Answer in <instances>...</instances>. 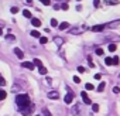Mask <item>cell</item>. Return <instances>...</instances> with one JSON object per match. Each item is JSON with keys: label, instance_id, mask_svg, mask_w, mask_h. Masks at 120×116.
<instances>
[{"label": "cell", "instance_id": "1", "mask_svg": "<svg viewBox=\"0 0 120 116\" xmlns=\"http://www.w3.org/2000/svg\"><path fill=\"white\" fill-rule=\"evenodd\" d=\"M16 103H17V106L20 109H23V108L30 106L31 105V101H30V96L27 93H20V95L16 96Z\"/></svg>", "mask_w": 120, "mask_h": 116}, {"label": "cell", "instance_id": "2", "mask_svg": "<svg viewBox=\"0 0 120 116\" xmlns=\"http://www.w3.org/2000/svg\"><path fill=\"white\" fill-rule=\"evenodd\" d=\"M21 110V115L23 116H30L31 113H33V105H30V106H27V108H23V109H20Z\"/></svg>", "mask_w": 120, "mask_h": 116}, {"label": "cell", "instance_id": "3", "mask_svg": "<svg viewBox=\"0 0 120 116\" xmlns=\"http://www.w3.org/2000/svg\"><path fill=\"white\" fill-rule=\"evenodd\" d=\"M68 91H69V92H68V93L65 95V98H64V101H65V103H67V105H68V103H71V102H72V99H74V93L71 92V89H69V88H68Z\"/></svg>", "mask_w": 120, "mask_h": 116}, {"label": "cell", "instance_id": "4", "mask_svg": "<svg viewBox=\"0 0 120 116\" xmlns=\"http://www.w3.org/2000/svg\"><path fill=\"white\" fill-rule=\"evenodd\" d=\"M105 27H106L105 24H98V26H93V27H92V31H93V33H99V31H102Z\"/></svg>", "mask_w": 120, "mask_h": 116}, {"label": "cell", "instance_id": "5", "mask_svg": "<svg viewBox=\"0 0 120 116\" xmlns=\"http://www.w3.org/2000/svg\"><path fill=\"white\" fill-rule=\"evenodd\" d=\"M81 96H82V99H83V102L86 103V105H90L92 102H90V99H89V96H88V93L86 92H82L81 93Z\"/></svg>", "mask_w": 120, "mask_h": 116}, {"label": "cell", "instance_id": "6", "mask_svg": "<svg viewBox=\"0 0 120 116\" xmlns=\"http://www.w3.org/2000/svg\"><path fill=\"white\" fill-rule=\"evenodd\" d=\"M79 110H81V108H79V105L76 103V105H74V106H72V109H71V113H72L74 116H76V115L79 113Z\"/></svg>", "mask_w": 120, "mask_h": 116}, {"label": "cell", "instance_id": "7", "mask_svg": "<svg viewBox=\"0 0 120 116\" xmlns=\"http://www.w3.org/2000/svg\"><path fill=\"white\" fill-rule=\"evenodd\" d=\"M48 98H49V99H58V98H59V93H58V92H55V91L48 92Z\"/></svg>", "mask_w": 120, "mask_h": 116}, {"label": "cell", "instance_id": "8", "mask_svg": "<svg viewBox=\"0 0 120 116\" xmlns=\"http://www.w3.org/2000/svg\"><path fill=\"white\" fill-rule=\"evenodd\" d=\"M13 51H14V54H16V55H17L19 58H23V57H24V52H23V51H21L20 48H17V47H16V48H14Z\"/></svg>", "mask_w": 120, "mask_h": 116}, {"label": "cell", "instance_id": "9", "mask_svg": "<svg viewBox=\"0 0 120 116\" xmlns=\"http://www.w3.org/2000/svg\"><path fill=\"white\" fill-rule=\"evenodd\" d=\"M23 68H27V70H34V64H33V62H28V61H26V62H23Z\"/></svg>", "mask_w": 120, "mask_h": 116}, {"label": "cell", "instance_id": "10", "mask_svg": "<svg viewBox=\"0 0 120 116\" xmlns=\"http://www.w3.org/2000/svg\"><path fill=\"white\" fill-rule=\"evenodd\" d=\"M31 24H33L34 27H40V26H41V21H40L38 19H33V20H31Z\"/></svg>", "mask_w": 120, "mask_h": 116}, {"label": "cell", "instance_id": "11", "mask_svg": "<svg viewBox=\"0 0 120 116\" xmlns=\"http://www.w3.org/2000/svg\"><path fill=\"white\" fill-rule=\"evenodd\" d=\"M54 43H55L56 45H61V44L64 43V40H62L61 37H55V38H54Z\"/></svg>", "mask_w": 120, "mask_h": 116}, {"label": "cell", "instance_id": "12", "mask_svg": "<svg viewBox=\"0 0 120 116\" xmlns=\"http://www.w3.org/2000/svg\"><path fill=\"white\" fill-rule=\"evenodd\" d=\"M58 27H59V30H67V28L69 27V24H68V23L65 21V23H61V24L58 26Z\"/></svg>", "mask_w": 120, "mask_h": 116}, {"label": "cell", "instance_id": "13", "mask_svg": "<svg viewBox=\"0 0 120 116\" xmlns=\"http://www.w3.org/2000/svg\"><path fill=\"white\" fill-rule=\"evenodd\" d=\"M105 64H106V65H112V64H113V58L106 57V58H105Z\"/></svg>", "mask_w": 120, "mask_h": 116}, {"label": "cell", "instance_id": "14", "mask_svg": "<svg viewBox=\"0 0 120 116\" xmlns=\"http://www.w3.org/2000/svg\"><path fill=\"white\" fill-rule=\"evenodd\" d=\"M23 16L27 19H31V12L30 10H23Z\"/></svg>", "mask_w": 120, "mask_h": 116}, {"label": "cell", "instance_id": "15", "mask_svg": "<svg viewBox=\"0 0 120 116\" xmlns=\"http://www.w3.org/2000/svg\"><path fill=\"white\" fill-rule=\"evenodd\" d=\"M33 64H34V65H37V67H40V68H41V67H44V65H42V62H41V61L38 60V58H35Z\"/></svg>", "mask_w": 120, "mask_h": 116}, {"label": "cell", "instance_id": "16", "mask_svg": "<svg viewBox=\"0 0 120 116\" xmlns=\"http://www.w3.org/2000/svg\"><path fill=\"white\" fill-rule=\"evenodd\" d=\"M105 86H106V82H100V84H99V86H98V91H99V92H102V91L105 89Z\"/></svg>", "mask_w": 120, "mask_h": 116}, {"label": "cell", "instance_id": "17", "mask_svg": "<svg viewBox=\"0 0 120 116\" xmlns=\"http://www.w3.org/2000/svg\"><path fill=\"white\" fill-rule=\"evenodd\" d=\"M116 50H117V45H116V44H109V51L113 52V51H116Z\"/></svg>", "mask_w": 120, "mask_h": 116}, {"label": "cell", "instance_id": "18", "mask_svg": "<svg viewBox=\"0 0 120 116\" xmlns=\"http://www.w3.org/2000/svg\"><path fill=\"white\" fill-rule=\"evenodd\" d=\"M6 96H7V93H6L4 91H0V101H3V99H6Z\"/></svg>", "mask_w": 120, "mask_h": 116}, {"label": "cell", "instance_id": "19", "mask_svg": "<svg viewBox=\"0 0 120 116\" xmlns=\"http://www.w3.org/2000/svg\"><path fill=\"white\" fill-rule=\"evenodd\" d=\"M31 35L35 37V38H40V33H38L37 30H33V31H31Z\"/></svg>", "mask_w": 120, "mask_h": 116}, {"label": "cell", "instance_id": "20", "mask_svg": "<svg viewBox=\"0 0 120 116\" xmlns=\"http://www.w3.org/2000/svg\"><path fill=\"white\" fill-rule=\"evenodd\" d=\"M42 113H44V116H52V115H51V112H49L47 108H44V109H42Z\"/></svg>", "mask_w": 120, "mask_h": 116}, {"label": "cell", "instance_id": "21", "mask_svg": "<svg viewBox=\"0 0 120 116\" xmlns=\"http://www.w3.org/2000/svg\"><path fill=\"white\" fill-rule=\"evenodd\" d=\"M47 43H48L47 37H40V44H47Z\"/></svg>", "mask_w": 120, "mask_h": 116}, {"label": "cell", "instance_id": "22", "mask_svg": "<svg viewBox=\"0 0 120 116\" xmlns=\"http://www.w3.org/2000/svg\"><path fill=\"white\" fill-rule=\"evenodd\" d=\"M85 88H86V91H92V89H95V86H93L92 84H86Z\"/></svg>", "mask_w": 120, "mask_h": 116}, {"label": "cell", "instance_id": "23", "mask_svg": "<svg viewBox=\"0 0 120 116\" xmlns=\"http://www.w3.org/2000/svg\"><path fill=\"white\" fill-rule=\"evenodd\" d=\"M92 110L93 112H98L99 110V105L98 103H92Z\"/></svg>", "mask_w": 120, "mask_h": 116}, {"label": "cell", "instance_id": "24", "mask_svg": "<svg viewBox=\"0 0 120 116\" xmlns=\"http://www.w3.org/2000/svg\"><path fill=\"white\" fill-rule=\"evenodd\" d=\"M58 26V21L55 19H51V27H56Z\"/></svg>", "mask_w": 120, "mask_h": 116}, {"label": "cell", "instance_id": "25", "mask_svg": "<svg viewBox=\"0 0 120 116\" xmlns=\"http://www.w3.org/2000/svg\"><path fill=\"white\" fill-rule=\"evenodd\" d=\"M38 71H40V74H41V75H45V74H47V68H44V67H41Z\"/></svg>", "mask_w": 120, "mask_h": 116}, {"label": "cell", "instance_id": "26", "mask_svg": "<svg viewBox=\"0 0 120 116\" xmlns=\"http://www.w3.org/2000/svg\"><path fill=\"white\" fill-rule=\"evenodd\" d=\"M6 85V81H4V78L0 75V86H4Z\"/></svg>", "mask_w": 120, "mask_h": 116}, {"label": "cell", "instance_id": "27", "mask_svg": "<svg viewBox=\"0 0 120 116\" xmlns=\"http://www.w3.org/2000/svg\"><path fill=\"white\" fill-rule=\"evenodd\" d=\"M10 12H11V14H16V13H19V9L14 6V7H11V9H10Z\"/></svg>", "mask_w": 120, "mask_h": 116}, {"label": "cell", "instance_id": "28", "mask_svg": "<svg viewBox=\"0 0 120 116\" xmlns=\"http://www.w3.org/2000/svg\"><path fill=\"white\" fill-rule=\"evenodd\" d=\"M41 3L45 4V6H49L51 4V0H41Z\"/></svg>", "mask_w": 120, "mask_h": 116}, {"label": "cell", "instance_id": "29", "mask_svg": "<svg viewBox=\"0 0 120 116\" xmlns=\"http://www.w3.org/2000/svg\"><path fill=\"white\" fill-rule=\"evenodd\" d=\"M68 7H69L68 3H62V4H61V9H62V10H68Z\"/></svg>", "mask_w": 120, "mask_h": 116}, {"label": "cell", "instance_id": "30", "mask_svg": "<svg viewBox=\"0 0 120 116\" xmlns=\"http://www.w3.org/2000/svg\"><path fill=\"white\" fill-rule=\"evenodd\" d=\"M6 38H7V40H9V41H13V40H14V38H16V37H14V35H13V34H9V35H7V37H6Z\"/></svg>", "mask_w": 120, "mask_h": 116}, {"label": "cell", "instance_id": "31", "mask_svg": "<svg viewBox=\"0 0 120 116\" xmlns=\"http://www.w3.org/2000/svg\"><path fill=\"white\" fill-rule=\"evenodd\" d=\"M96 54L98 55H103V50L102 48H96Z\"/></svg>", "mask_w": 120, "mask_h": 116}, {"label": "cell", "instance_id": "32", "mask_svg": "<svg viewBox=\"0 0 120 116\" xmlns=\"http://www.w3.org/2000/svg\"><path fill=\"white\" fill-rule=\"evenodd\" d=\"M72 79H74V82H75V84H79V82H81V79H79V77H76V75H75V77H74Z\"/></svg>", "mask_w": 120, "mask_h": 116}, {"label": "cell", "instance_id": "33", "mask_svg": "<svg viewBox=\"0 0 120 116\" xmlns=\"http://www.w3.org/2000/svg\"><path fill=\"white\" fill-rule=\"evenodd\" d=\"M93 4H95V7H99L100 6V0H93Z\"/></svg>", "mask_w": 120, "mask_h": 116}, {"label": "cell", "instance_id": "34", "mask_svg": "<svg viewBox=\"0 0 120 116\" xmlns=\"http://www.w3.org/2000/svg\"><path fill=\"white\" fill-rule=\"evenodd\" d=\"M79 33V28H72L71 30V34H78Z\"/></svg>", "mask_w": 120, "mask_h": 116}, {"label": "cell", "instance_id": "35", "mask_svg": "<svg viewBox=\"0 0 120 116\" xmlns=\"http://www.w3.org/2000/svg\"><path fill=\"white\" fill-rule=\"evenodd\" d=\"M113 92H114V93H119V92H120V88H119V86H114V88H113Z\"/></svg>", "mask_w": 120, "mask_h": 116}, {"label": "cell", "instance_id": "36", "mask_svg": "<svg viewBox=\"0 0 120 116\" xmlns=\"http://www.w3.org/2000/svg\"><path fill=\"white\" fill-rule=\"evenodd\" d=\"M113 64H114V65H117V64H119V58H117V57H114V58H113Z\"/></svg>", "mask_w": 120, "mask_h": 116}, {"label": "cell", "instance_id": "37", "mask_svg": "<svg viewBox=\"0 0 120 116\" xmlns=\"http://www.w3.org/2000/svg\"><path fill=\"white\" fill-rule=\"evenodd\" d=\"M88 62H89V65H90V67H93V61H92V58H90V57L88 58Z\"/></svg>", "mask_w": 120, "mask_h": 116}, {"label": "cell", "instance_id": "38", "mask_svg": "<svg viewBox=\"0 0 120 116\" xmlns=\"http://www.w3.org/2000/svg\"><path fill=\"white\" fill-rule=\"evenodd\" d=\"M78 71H79V72H85V68H83V67H78Z\"/></svg>", "mask_w": 120, "mask_h": 116}, {"label": "cell", "instance_id": "39", "mask_svg": "<svg viewBox=\"0 0 120 116\" xmlns=\"http://www.w3.org/2000/svg\"><path fill=\"white\" fill-rule=\"evenodd\" d=\"M100 78H102V75H100V74H96V75H95V79H100Z\"/></svg>", "mask_w": 120, "mask_h": 116}, {"label": "cell", "instance_id": "40", "mask_svg": "<svg viewBox=\"0 0 120 116\" xmlns=\"http://www.w3.org/2000/svg\"><path fill=\"white\" fill-rule=\"evenodd\" d=\"M76 10H78V12H81V10H82V6H81V4H78V6H76Z\"/></svg>", "mask_w": 120, "mask_h": 116}, {"label": "cell", "instance_id": "41", "mask_svg": "<svg viewBox=\"0 0 120 116\" xmlns=\"http://www.w3.org/2000/svg\"><path fill=\"white\" fill-rule=\"evenodd\" d=\"M59 7H61V6H59V4H54V9H55V10H58Z\"/></svg>", "mask_w": 120, "mask_h": 116}, {"label": "cell", "instance_id": "42", "mask_svg": "<svg viewBox=\"0 0 120 116\" xmlns=\"http://www.w3.org/2000/svg\"><path fill=\"white\" fill-rule=\"evenodd\" d=\"M26 2H27L28 4H31V3H33V0H26Z\"/></svg>", "mask_w": 120, "mask_h": 116}, {"label": "cell", "instance_id": "43", "mask_svg": "<svg viewBox=\"0 0 120 116\" xmlns=\"http://www.w3.org/2000/svg\"><path fill=\"white\" fill-rule=\"evenodd\" d=\"M2 34H3V30H2V28H0V35H2Z\"/></svg>", "mask_w": 120, "mask_h": 116}, {"label": "cell", "instance_id": "44", "mask_svg": "<svg viewBox=\"0 0 120 116\" xmlns=\"http://www.w3.org/2000/svg\"><path fill=\"white\" fill-rule=\"evenodd\" d=\"M78 2H79V0H78Z\"/></svg>", "mask_w": 120, "mask_h": 116}, {"label": "cell", "instance_id": "45", "mask_svg": "<svg viewBox=\"0 0 120 116\" xmlns=\"http://www.w3.org/2000/svg\"><path fill=\"white\" fill-rule=\"evenodd\" d=\"M119 77H120V75H119Z\"/></svg>", "mask_w": 120, "mask_h": 116}]
</instances>
